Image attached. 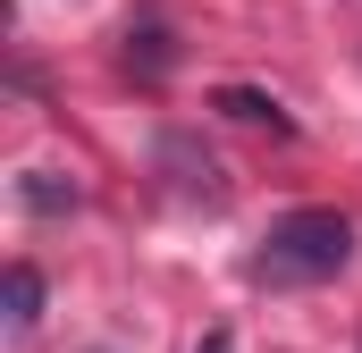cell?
Wrapping results in <instances>:
<instances>
[{
    "mask_svg": "<svg viewBox=\"0 0 362 353\" xmlns=\"http://www.w3.org/2000/svg\"><path fill=\"white\" fill-rule=\"evenodd\" d=\"M169 25L160 17H144V25H127V68H144V76H169Z\"/></svg>",
    "mask_w": 362,
    "mask_h": 353,
    "instance_id": "obj_3",
    "label": "cell"
},
{
    "mask_svg": "<svg viewBox=\"0 0 362 353\" xmlns=\"http://www.w3.org/2000/svg\"><path fill=\"white\" fill-rule=\"evenodd\" d=\"M346 261H354V219L346 210H286L253 269L270 286H320V277H337Z\"/></svg>",
    "mask_w": 362,
    "mask_h": 353,
    "instance_id": "obj_1",
    "label": "cell"
},
{
    "mask_svg": "<svg viewBox=\"0 0 362 353\" xmlns=\"http://www.w3.org/2000/svg\"><path fill=\"white\" fill-rule=\"evenodd\" d=\"M17 193H25V210H42V219L76 210V176H59V169H25V176H17Z\"/></svg>",
    "mask_w": 362,
    "mask_h": 353,
    "instance_id": "obj_2",
    "label": "cell"
},
{
    "mask_svg": "<svg viewBox=\"0 0 362 353\" xmlns=\"http://www.w3.org/2000/svg\"><path fill=\"white\" fill-rule=\"evenodd\" d=\"M0 294H8V328L25 337V328L42 320V277H34V269L17 261V269H8V277H0Z\"/></svg>",
    "mask_w": 362,
    "mask_h": 353,
    "instance_id": "obj_4",
    "label": "cell"
},
{
    "mask_svg": "<svg viewBox=\"0 0 362 353\" xmlns=\"http://www.w3.org/2000/svg\"><path fill=\"white\" fill-rule=\"evenodd\" d=\"M219 109L245 118V126H278V135H286V109H278L270 92H253V85H228V92H219Z\"/></svg>",
    "mask_w": 362,
    "mask_h": 353,
    "instance_id": "obj_5",
    "label": "cell"
},
{
    "mask_svg": "<svg viewBox=\"0 0 362 353\" xmlns=\"http://www.w3.org/2000/svg\"><path fill=\"white\" fill-rule=\"evenodd\" d=\"M202 353H228V337H211V345H202Z\"/></svg>",
    "mask_w": 362,
    "mask_h": 353,
    "instance_id": "obj_6",
    "label": "cell"
}]
</instances>
